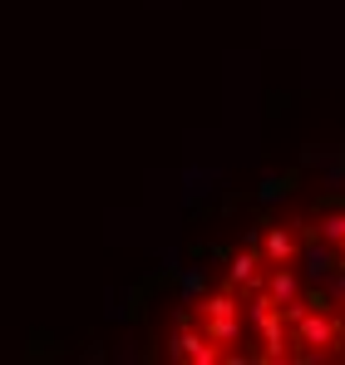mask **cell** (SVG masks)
Wrapping results in <instances>:
<instances>
[{"label": "cell", "instance_id": "obj_1", "mask_svg": "<svg viewBox=\"0 0 345 365\" xmlns=\"http://www.w3.org/2000/svg\"><path fill=\"white\" fill-rule=\"evenodd\" d=\"M336 267H341V262H336V247L326 242V237L301 247V277H306V282H321V287H326Z\"/></svg>", "mask_w": 345, "mask_h": 365}, {"label": "cell", "instance_id": "obj_2", "mask_svg": "<svg viewBox=\"0 0 345 365\" xmlns=\"http://www.w3.org/2000/svg\"><path fill=\"white\" fill-rule=\"evenodd\" d=\"M262 262H257V252H237L232 257V267H227V277H232V287H257L262 282V272H257Z\"/></svg>", "mask_w": 345, "mask_h": 365}, {"label": "cell", "instance_id": "obj_3", "mask_svg": "<svg viewBox=\"0 0 345 365\" xmlns=\"http://www.w3.org/2000/svg\"><path fill=\"white\" fill-rule=\"evenodd\" d=\"M291 257H296V237H291V227H272V232H267V262L282 267V262H291Z\"/></svg>", "mask_w": 345, "mask_h": 365}, {"label": "cell", "instance_id": "obj_4", "mask_svg": "<svg viewBox=\"0 0 345 365\" xmlns=\"http://www.w3.org/2000/svg\"><path fill=\"white\" fill-rule=\"evenodd\" d=\"M316 232H321V237H326L331 247H345V207H336V212H326Z\"/></svg>", "mask_w": 345, "mask_h": 365}]
</instances>
